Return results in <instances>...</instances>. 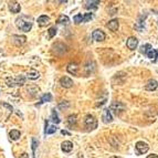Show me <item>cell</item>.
I'll return each instance as SVG.
<instances>
[{
	"label": "cell",
	"mask_w": 158,
	"mask_h": 158,
	"mask_svg": "<svg viewBox=\"0 0 158 158\" xmlns=\"http://www.w3.org/2000/svg\"><path fill=\"white\" fill-rule=\"evenodd\" d=\"M16 25L20 30H22L25 32H28L32 28V22H31L30 19H28L27 17H20L17 18V20H16Z\"/></svg>",
	"instance_id": "6da1fadb"
},
{
	"label": "cell",
	"mask_w": 158,
	"mask_h": 158,
	"mask_svg": "<svg viewBox=\"0 0 158 158\" xmlns=\"http://www.w3.org/2000/svg\"><path fill=\"white\" fill-rule=\"evenodd\" d=\"M84 125L89 131H93L97 127V119L93 115H86L84 118Z\"/></svg>",
	"instance_id": "7a4b0ae2"
},
{
	"label": "cell",
	"mask_w": 158,
	"mask_h": 158,
	"mask_svg": "<svg viewBox=\"0 0 158 158\" xmlns=\"http://www.w3.org/2000/svg\"><path fill=\"white\" fill-rule=\"evenodd\" d=\"M25 82V77L23 75H18L16 79H10L8 77L7 79V84H8L9 86H21V85H23Z\"/></svg>",
	"instance_id": "3957f363"
},
{
	"label": "cell",
	"mask_w": 158,
	"mask_h": 158,
	"mask_svg": "<svg viewBox=\"0 0 158 158\" xmlns=\"http://www.w3.org/2000/svg\"><path fill=\"white\" fill-rule=\"evenodd\" d=\"M92 38H93V40H95V41L101 42V41H104V40H105L106 34L104 33V31H102L101 29H96V30L93 31Z\"/></svg>",
	"instance_id": "277c9868"
},
{
	"label": "cell",
	"mask_w": 158,
	"mask_h": 158,
	"mask_svg": "<svg viewBox=\"0 0 158 158\" xmlns=\"http://www.w3.org/2000/svg\"><path fill=\"white\" fill-rule=\"evenodd\" d=\"M135 147H136V150L138 151V154H141V155H143V154H146V153L148 151V149H149L148 144H147V143H145V141H137Z\"/></svg>",
	"instance_id": "5b68a950"
},
{
	"label": "cell",
	"mask_w": 158,
	"mask_h": 158,
	"mask_svg": "<svg viewBox=\"0 0 158 158\" xmlns=\"http://www.w3.org/2000/svg\"><path fill=\"white\" fill-rule=\"evenodd\" d=\"M125 108V106L121 103V102H114L112 105H111V107H109V111H113L116 115H119L122 112H123V109Z\"/></svg>",
	"instance_id": "8992f818"
},
{
	"label": "cell",
	"mask_w": 158,
	"mask_h": 158,
	"mask_svg": "<svg viewBox=\"0 0 158 158\" xmlns=\"http://www.w3.org/2000/svg\"><path fill=\"white\" fill-rule=\"evenodd\" d=\"M126 45H127V48H128L129 50H135V49L137 48V45H138V40H137V38H135V37H129V38L127 39V41H126Z\"/></svg>",
	"instance_id": "52a82bcc"
},
{
	"label": "cell",
	"mask_w": 158,
	"mask_h": 158,
	"mask_svg": "<svg viewBox=\"0 0 158 158\" xmlns=\"http://www.w3.org/2000/svg\"><path fill=\"white\" fill-rule=\"evenodd\" d=\"M60 84L65 89H70V87L73 86V81L69 76H63V77L60 79Z\"/></svg>",
	"instance_id": "ba28073f"
},
{
	"label": "cell",
	"mask_w": 158,
	"mask_h": 158,
	"mask_svg": "<svg viewBox=\"0 0 158 158\" xmlns=\"http://www.w3.org/2000/svg\"><path fill=\"white\" fill-rule=\"evenodd\" d=\"M102 119L105 124H108L113 121V116H112V112L109 111V108H105L103 111V116H102Z\"/></svg>",
	"instance_id": "9c48e42d"
},
{
	"label": "cell",
	"mask_w": 158,
	"mask_h": 158,
	"mask_svg": "<svg viewBox=\"0 0 158 158\" xmlns=\"http://www.w3.org/2000/svg\"><path fill=\"white\" fill-rule=\"evenodd\" d=\"M9 10L12 13H18L21 10V6H20V3L17 2V1H10L9 2Z\"/></svg>",
	"instance_id": "30bf717a"
},
{
	"label": "cell",
	"mask_w": 158,
	"mask_h": 158,
	"mask_svg": "<svg viewBox=\"0 0 158 158\" xmlns=\"http://www.w3.org/2000/svg\"><path fill=\"white\" fill-rule=\"evenodd\" d=\"M158 87V82L156 80H149L146 85H145V90L146 91H155Z\"/></svg>",
	"instance_id": "8fae6325"
},
{
	"label": "cell",
	"mask_w": 158,
	"mask_h": 158,
	"mask_svg": "<svg viewBox=\"0 0 158 158\" xmlns=\"http://www.w3.org/2000/svg\"><path fill=\"white\" fill-rule=\"evenodd\" d=\"M61 148L64 153H70L71 150L73 149V143L70 141H64L61 144Z\"/></svg>",
	"instance_id": "7c38bea8"
},
{
	"label": "cell",
	"mask_w": 158,
	"mask_h": 158,
	"mask_svg": "<svg viewBox=\"0 0 158 158\" xmlns=\"http://www.w3.org/2000/svg\"><path fill=\"white\" fill-rule=\"evenodd\" d=\"M99 5H100V1H97V0L85 1V8L87 9V10H95V9H97Z\"/></svg>",
	"instance_id": "4fadbf2b"
},
{
	"label": "cell",
	"mask_w": 158,
	"mask_h": 158,
	"mask_svg": "<svg viewBox=\"0 0 158 158\" xmlns=\"http://www.w3.org/2000/svg\"><path fill=\"white\" fill-rule=\"evenodd\" d=\"M67 71L70 73V74L76 75L77 72H79V65L76 63H70L67 67Z\"/></svg>",
	"instance_id": "5bb4252c"
},
{
	"label": "cell",
	"mask_w": 158,
	"mask_h": 158,
	"mask_svg": "<svg viewBox=\"0 0 158 158\" xmlns=\"http://www.w3.org/2000/svg\"><path fill=\"white\" fill-rule=\"evenodd\" d=\"M118 25H118V20L117 19H113V20H111L107 25H106V27H107L111 31L115 32V31H117V29H118Z\"/></svg>",
	"instance_id": "9a60e30c"
},
{
	"label": "cell",
	"mask_w": 158,
	"mask_h": 158,
	"mask_svg": "<svg viewBox=\"0 0 158 158\" xmlns=\"http://www.w3.org/2000/svg\"><path fill=\"white\" fill-rule=\"evenodd\" d=\"M50 23V18L48 16H40L38 18V25L40 27H45Z\"/></svg>",
	"instance_id": "2e32d148"
},
{
	"label": "cell",
	"mask_w": 158,
	"mask_h": 158,
	"mask_svg": "<svg viewBox=\"0 0 158 158\" xmlns=\"http://www.w3.org/2000/svg\"><path fill=\"white\" fill-rule=\"evenodd\" d=\"M25 37L23 35H12V42L15 43V44H17V45H21V44H23L25 42Z\"/></svg>",
	"instance_id": "e0dca14e"
},
{
	"label": "cell",
	"mask_w": 158,
	"mask_h": 158,
	"mask_svg": "<svg viewBox=\"0 0 158 158\" xmlns=\"http://www.w3.org/2000/svg\"><path fill=\"white\" fill-rule=\"evenodd\" d=\"M27 77L29 79V80H37V79H39L40 77V73L38 72V71H35V70H31V71H29L28 72V74H27Z\"/></svg>",
	"instance_id": "ac0fdd59"
},
{
	"label": "cell",
	"mask_w": 158,
	"mask_h": 158,
	"mask_svg": "<svg viewBox=\"0 0 158 158\" xmlns=\"http://www.w3.org/2000/svg\"><path fill=\"white\" fill-rule=\"evenodd\" d=\"M146 55H147L150 60L156 61V58H158V51L155 50V49H150V50L146 53Z\"/></svg>",
	"instance_id": "d6986e66"
},
{
	"label": "cell",
	"mask_w": 158,
	"mask_h": 158,
	"mask_svg": "<svg viewBox=\"0 0 158 158\" xmlns=\"http://www.w3.org/2000/svg\"><path fill=\"white\" fill-rule=\"evenodd\" d=\"M9 135H10V138H11V139H13V141H17V139H19V138H20V136H21L20 132L17 131V129H12V131L9 133Z\"/></svg>",
	"instance_id": "ffe728a7"
},
{
	"label": "cell",
	"mask_w": 158,
	"mask_h": 158,
	"mask_svg": "<svg viewBox=\"0 0 158 158\" xmlns=\"http://www.w3.org/2000/svg\"><path fill=\"white\" fill-rule=\"evenodd\" d=\"M51 121H52L53 123H55V124H59V123L61 122V119H60L58 116V113L55 112L54 108L52 109V113H51Z\"/></svg>",
	"instance_id": "44dd1931"
},
{
	"label": "cell",
	"mask_w": 158,
	"mask_h": 158,
	"mask_svg": "<svg viewBox=\"0 0 158 158\" xmlns=\"http://www.w3.org/2000/svg\"><path fill=\"white\" fill-rule=\"evenodd\" d=\"M57 132V127L54 126V125H52V126H48V122H45V131H44V133L45 134H53Z\"/></svg>",
	"instance_id": "7402d4cb"
},
{
	"label": "cell",
	"mask_w": 158,
	"mask_h": 158,
	"mask_svg": "<svg viewBox=\"0 0 158 158\" xmlns=\"http://www.w3.org/2000/svg\"><path fill=\"white\" fill-rule=\"evenodd\" d=\"M70 22V19L67 16H60L58 19V23L60 25H67Z\"/></svg>",
	"instance_id": "603a6c76"
},
{
	"label": "cell",
	"mask_w": 158,
	"mask_h": 158,
	"mask_svg": "<svg viewBox=\"0 0 158 158\" xmlns=\"http://www.w3.org/2000/svg\"><path fill=\"white\" fill-rule=\"evenodd\" d=\"M67 124L70 126H73L76 124V115H70L67 117Z\"/></svg>",
	"instance_id": "cb8c5ba5"
},
{
	"label": "cell",
	"mask_w": 158,
	"mask_h": 158,
	"mask_svg": "<svg viewBox=\"0 0 158 158\" xmlns=\"http://www.w3.org/2000/svg\"><path fill=\"white\" fill-rule=\"evenodd\" d=\"M52 101V95L50 93H47L44 94L43 96L41 97V103H45V102H51Z\"/></svg>",
	"instance_id": "d4e9b609"
},
{
	"label": "cell",
	"mask_w": 158,
	"mask_h": 158,
	"mask_svg": "<svg viewBox=\"0 0 158 158\" xmlns=\"http://www.w3.org/2000/svg\"><path fill=\"white\" fill-rule=\"evenodd\" d=\"M150 49H153L150 44H145V45H143V47L141 48V53H144V54H146V53H147Z\"/></svg>",
	"instance_id": "484cf974"
},
{
	"label": "cell",
	"mask_w": 158,
	"mask_h": 158,
	"mask_svg": "<svg viewBox=\"0 0 158 158\" xmlns=\"http://www.w3.org/2000/svg\"><path fill=\"white\" fill-rule=\"evenodd\" d=\"M73 20H74L75 23H81V22H83V16L82 15H75L73 17Z\"/></svg>",
	"instance_id": "4316f807"
},
{
	"label": "cell",
	"mask_w": 158,
	"mask_h": 158,
	"mask_svg": "<svg viewBox=\"0 0 158 158\" xmlns=\"http://www.w3.org/2000/svg\"><path fill=\"white\" fill-rule=\"evenodd\" d=\"M38 147V141L35 138H32V154H33V158H35V149Z\"/></svg>",
	"instance_id": "83f0119b"
},
{
	"label": "cell",
	"mask_w": 158,
	"mask_h": 158,
	"mask_svg": "<svg viewBox=\"0 0 158 158\" xmlns=\"http://www.w3.org/2000/svg\"><path fill=\"white\" fill-rule=\"evenodd\" d=\"M48 33H49V38H53L55 34H57V29L54 28V27H52V28H50L49 30H48Z\"/></svg>",
	"instance_id": "f1b7e54d"
},
{
	"label": "cell",
	"mask_w": 158,
	"mask_h": 158,
	"mask_svg": "<svg viewBox=\"0 0 158 158\" xmlns=\"http://www.w3.org/2000/svg\"><path fill=\"white\" fill-rule=\"evenodd\" d=\"M92 18H93V15H92L91 12H89V13H85V15L83 16V22H89Z\"/></svg>",
	"instance_id": "f546056e"
},
{
	"label": "cell",
	"mask_w": 158,
	"mask_h": 158,
	"mask_svg": "<svg viewBox=\"0 0 158 158\" xmlns=\"http://www.w3.org/2000/svg\"><path fill=\"white\" fill-rule=\"evenodd\" d=\"M2 105H3L5 107H8L9 109H10V111H12V106H10V105H8L7 103H2Z\"/></svg>",
	"instance_id": "4dcf8cb0"
},
{
	"label": "cell",
	"mask_w": 158,
	"mask_h": 158,
	"mask_svg": "<svg viewBox=\"0 0 158 158\" xmlns=\"http://www.w3.org/2000/svg\"><path fill=\"white\" fill-rule=\"evenodd\" d=\"M20 158H29V155H28L27 153H23V154L20 156Z\"/></svg>",
	"instance_id": "1f68e13d"
},
{
	"label": "cell",
	"mask_w": 158,
	"mask_h": 158,
	"mask_svg": "<svg viewBox=\"0 0 158 158\" xmlns=\"http://www.w3.org/2000/svg\"><path fill=\"white\" fill-rule=\"evenodd\" d=\"M147 158H158V156L156 154H153V155H149V156H147Z\"/></svg>",
	"instance_id": "d6a6232c"
},
{
	"label": "cell",
	"mask_w": 158,
	"mask_h": 158,
	"mask_svg": "<svg viewBox=\"0 0 158 158\" xmlns=\"http://www.w3.org/2000/svg\"><path fill=\"white\" fill-rule=\"evenodd\" d=\"M61 133L63 134V135H70V133H69V132H67V131H62Z\"/></svg>",
	"instance_id": "836d02e7"
},
{
	"label": "cell",
	"mask_w": 158,
	"mask_h": 158,
	"mask_svg": "<svg viewBox=\"0 0 158 158\" xmlns=\"http://www.w3.org/2000/svg\"><path fill=\"white\" fill-rule=\"evenodd\" d=\"M111 158H117V157H111Z\"/></svg>",
	"instance_id": "e575fe53"
}]
</instances>
